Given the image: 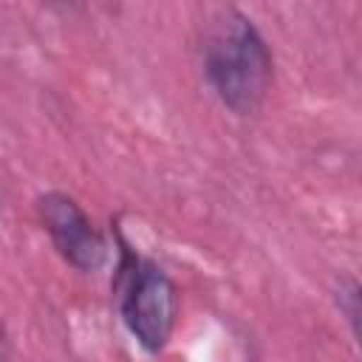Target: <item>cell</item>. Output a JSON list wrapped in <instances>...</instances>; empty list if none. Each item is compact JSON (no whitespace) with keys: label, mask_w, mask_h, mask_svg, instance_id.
<instances>
[{"label":"cell","mask_w":362,"mask_h":362,"mask_svg":"<svg viewBox=\"0 0 362 362\" xmlns=\"http://www.w3.org/2000/svg\"><path fill=\"white\" fill-rule=\"evenodd\" d=\"M37 215L54 249L76 272L93 274L107 263V243L88 212L68 192L51 189L37 198Z\"/></svg>","instance_id":"3"},{"label":"cell","mask_w":362,"mask_h":362,"mask_svg":"<svg viewBox=\"0 0 362 362\" xmlns=\"http://www.w3.org/2000/svg\"><path fill=\"white\" fill-rule=\"evenodd\" d=\"M201 62L212 93L226 110L252 116L263 107L274 79V59L263 34L240 8L226 6L206 20Z\"/></svg>","instance_id":"1"},{"label":"cell","mask_w":362,"mask_h":362,"mask_svg":"<svg viewBox=\"0 0 362 362\" xmlns=\"http://www.w3.org/2000/svg\"><path fill=\"white\" fill-rule=\"evenodd\" d=\"M119 314L136 345L147 354H161L173 339L178 322V286L173 277L150 257L136 255L122 240L119 260Z\"/></svg>","instance_id":"2"}]
</instances>
